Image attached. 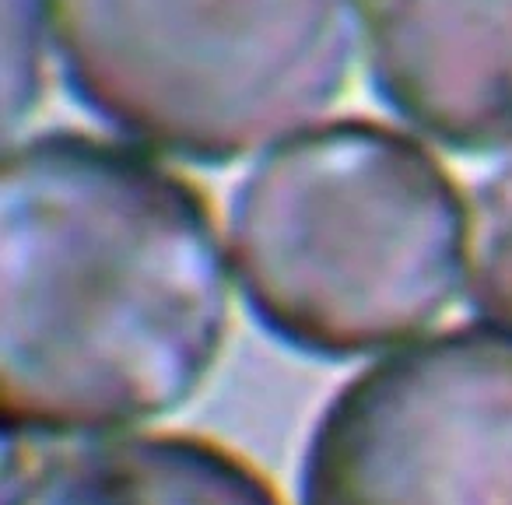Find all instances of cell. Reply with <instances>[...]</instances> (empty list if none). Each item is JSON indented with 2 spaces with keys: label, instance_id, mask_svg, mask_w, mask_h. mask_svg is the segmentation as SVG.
<instances>
[{
  "label": "cell",
  "instance_id": "4",
  "mask_svg": "<svg viewBox=\"0 0 512 505\" xmlns=\"http://www.w3.org/2000/svg\"><path fill=\"white\" fill-rule=\"evenodd\" d=\"M299 505H512V327L463 323L348 379L306 442Z\"/></svg>",
  "mask_w": 512,
  "mask_h": 505
},
{
  "label": "cell",
  "instance_id": "5",
  "mask_svg": "<svg viewBox=\"0 0 512 505\" xmlns=\"http://www.w3.org/2000/svg\"><path fill=\"white\" fill-rule=\"evenodd\" d=\"M369 78L442 148L512 151V0H372Z\"/></svg>",
  "mask_w": 512,
  "mask_h": 505
},
{
  "label": "cell",
  "instance_id": "7",
  "mask_svg": "<svg viewBox=\"0 0 512 505\" xmlns=\"http://www.w3.org/2000/svg\"><path fill=\"white\" fill-rule=\"evenodd\" d=\"M463 285L481 320L512 327V162L484 179L470 200Z\"/></svg>",
  "mask_w": 512,
  "mask_h": 505
},
{
  "label": "cell",
  "instance_id": "6",
  "mask_svg": "<svg viewBox=\"0 0 512 505\" xmlns=\"http://www.w3.org/2000/svg\"><path fill=\"white\" fill-rule=\"evenodd\" d=\"M4 505H285L246 456L200 435L137 432L32 463Z\"/></svg>",
  "mask_w": 512,
  "mask_h": 505
},
{
  "label": "cell",
  "instance_id": "2",
  "mask_svg": "<svg viewBox=\"0 0 512 505\" xmlns=\"http://www.w3.org/2000/svg\"><path fill=\"white\" fill-rule=\"evenodd\" d=\"M249 313L313 358L376 355L428 330L467 278V204L414 137L334 120L267 155L228 211Z\"/></svg>",
  "mask_w": 512,
  "mask_h": 505
},
{
  "label": "cell",
  "instance_id": "1",
  "mask_svg": "<svg viewBox=\"0 0 512 505\" xmlns=\"http://www.w3.org/2000/svg\"><path fill=\"white\" fill-rule=\"evenodd\" d=\"M8 435L71 439L190 404L232 320L207 197L127 144L50 130L0 172Z\"/></svg>",
  "mask_w": 512,
  "mask_h": 505
},
{
  "label": "cell",
  "instance_id": "8",
  "mask_svg": "<svg viewBox=\"0 0 512 505\" xmlns=\"http://www.w3.org/2000/svg\"><path fill=\"white\" fill-rule=\"evenodd\" d=\"M53 8L50 0H4V127L29 120L46 88Z\"/></svg>",
  "mask_w": 512,
  "mask_h": 505
},
{
  "label": "cell",
  "instance_id": "3",
  "mask_svg": "<svg viewBox=\"0 0 512 505\" xmlns=\"http://www.w3.org/2000/svg\"><path fill=\"white\" fill-rule=\"evenodd\" d=\"M71 95L130 141L232 165L348 88L362 0H50Z\"/></svg>",
  "mask_w": 512,
  "mask_h": 505
}]
</instances>
